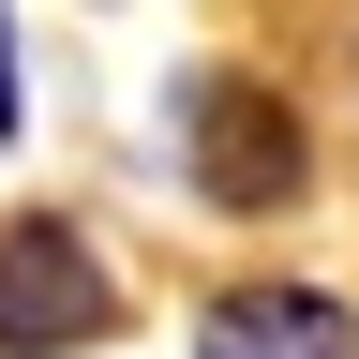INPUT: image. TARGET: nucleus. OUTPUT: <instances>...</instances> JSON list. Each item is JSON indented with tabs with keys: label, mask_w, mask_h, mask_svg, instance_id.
I'll use <instances>...</instances> for the list:
<instances>
[{
	"label": "nucleus",
	"mask_w": 359,
	"mask_h": 359,
	"mask_svg": "<svg viewBox=\"0 0 359 359\" xmlns=\"http://www.w3.org/2000/svg\"><path fill=\"white\" fill-rule=\"evenodd\" d=\"M299 105L269 75H180V180H195V210H224V224H255V210H285L299 195Z\"/></svg>",
	"instance_id": "1"
},
{
	"label": "nucleus",
	"mask_w": 359,
	"mask_h": 359,
	"mask_svg": "<svg viewBox=\"0 0 359 359\" xmlns=\"http://www.w3.org/2000/svg\"><path fill=\"white\" fill-rule=\"evenodd\" d=\"M105 330H120L105 255H90L60 210H15V224H0V344H15V359H75Z\"/></svg>",
	"instance_id": "2"
},
{
	"label": "nucleus",
	"mask_w": 359,
	"mask_h": 359,
	"mask_svg": "<svg viewBox=\"0 0 359 359\" xmlns=\"http://www.w3.org/2000/svg\"><path fill=\"white\" fill-rule=\"evenodd\" d=\"M195 359H359V314L330 285H224L195 314Z\"/></svg>",
	"instance_id": "3"
},
{
	"label": "nucleus",
	"mask_w": 359,
	"mask_h": 359,
	"mask_svg": "<svg viewBox=\"0 0 359 359\" xmlns=\"http://www.w3.org/2000/svg\"><path fill=\"white\" fill-rule=\"evenodd\" d=\"M0 135H15V45H0Z\"/></svg>",
	"instance_id": "4"
}]
</instances>
